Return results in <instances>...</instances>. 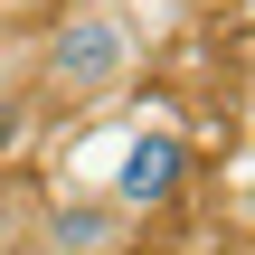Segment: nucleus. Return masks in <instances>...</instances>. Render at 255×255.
<instances>
[{
	"mask_svg": "<svg viewBox=\"0 0 255 255\" xmlns=\"http://www.w3.org/2000/svg\"><path fill=\"white\" fill-rule=\"evenodd\" d=\"M132 66H142L132 19H114L104 0H76V9L47 28V47H38V95H47V104H104V95L132 85Z\"/></svg>",
	"mask_w": 255,
	"mask_h": 255,
	"instance_id": "obj_1",
	"label": "nucleus"
},
{
	"mask_svg": "<svg viewBox=\"0 0 255 255\" xmlns=\"http://www.w3.org/2000/svg\"><path fill=\"white\" fill-rule=\"evenodd\" d=\"M180 180H189L180 132H151V142H132V151H123V170H114V208H123V218L170 208V199H180Z\"/></svg>",
	"mask_w": 255,
	"mask_h": 255,
	"instance_id": "obj_2",
	"label": "nucleus"
},
{
	"mask_svg": "<svg viewBox=\"0 0 255 255\" xmlns=\"http://www.w3.org/2000/svg\"><path fill=\"white\" fill-rule=\"evenodd\" d=\"M132 237V218L114 208V199H66V208H38V255H123Z\"/></svg>",
	"mask_w": 255,
	"mask_h": 255,
	"instance_id": "obj_3",
	"label": "nucleus"
},
{
	"mask_svg": "<svg viewBox=\"0 0 255 255\" xmlns=\"http://www.w3.org/2000/svg\"><path fill=\"white\" fill-rule=\"evenodd\" d=\"M9 132H19V104H0V142H9Z\"/></svg>",
	"mask_w": 255,
	"mask_h": 255,
	"instance_id": "obj_4",
	"label": "nucleus"
}]
</instances>
